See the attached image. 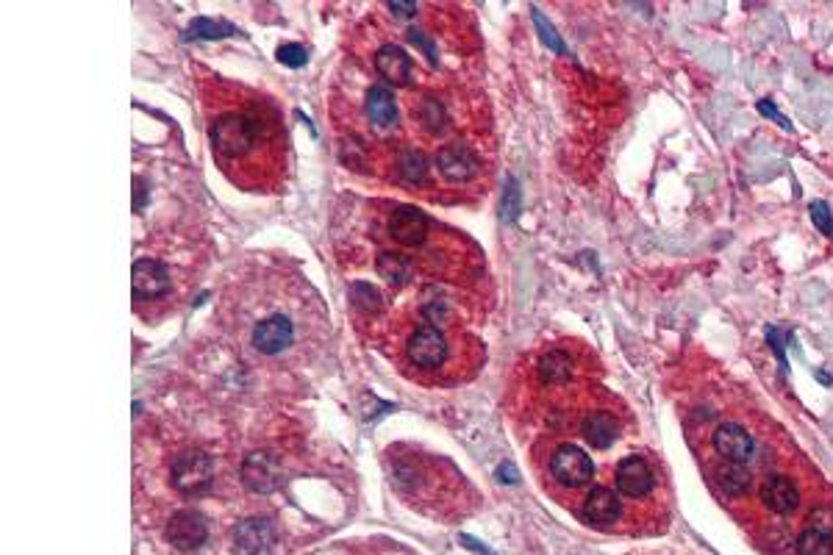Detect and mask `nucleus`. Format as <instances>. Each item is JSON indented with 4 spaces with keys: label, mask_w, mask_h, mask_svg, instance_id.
<instances>
[{
    "label": "nucleus",
    "mask_w": 833,
    "mask_h": 555,
    "mask_svg": "<svg viewBox=\"0 0 833 555\" xmlns=\"http://www.w3.org/2000/svg\"><path fill=\"white\" fill-rule=\"evenodd\" d=\"M209 145L231 184L248 192L273 189L286 173V131L270 100L248 87L212 78L200 89Z\"/></svg>",
    "instance_id": "1"
},
{
    "label": "nucleus",
    "mask_w": 833,
    "mask_h": 555,
    "mask_svg": "<svg viewBox=\"0 0 833 555\" xmlns=\"http://www.w3.org/2000/svg\"><path fill=\"white\" fill-rule=\"evenodd\" d=\"M389 483L411 508L425 517L459 519L470 514L475 494L459 469L445 458L423 453L417 447H400L386 467Z\"/></svg>",
    "instance_id": "2"
},
{
    "label": "nucleus",
    "mask_w": 833,
    "mask_h": 555,
    "mask_svg": "<svg viewBox=\"0 0 833 555\" xmlns=\"http://www.w3.org/2000/svg\"><path fill=\"white\" fill-rule=\"evenodd\" d=\"M614 489L620 500H631L636 506L639 531H659L670 519L672 494L667 475L647 456L622 458L614 467Z\"/></svg>",
    "instance_id": "3"
},
{
    "label": "nucleus",
    "mask_w": 833,
    "mask_h": 555,
    "mask_svg": "<svg viewBox=\"0 0 833 555\" xmlns=\"http://www.w3.org/2000/svg\"><path fill=\"white\" fill-rule=\"evenodd\" d=\"M600 375V364L592 350L581 342H556L548 345L534 361V378L545 392L584 395Z\"/></svg>",
    "instance_id": "4"
},
{
    "label": "nucleus",
    "mask_w": 833,
    "mask_h": 555,
    "mask_svg": "<svg viewBox=\"0 0 833 555\" xmlns=\"http://www.w3.org/2000/svg\"><path fill=\"white\" fill-rule=\"evenodd\" d=\"M542 447H545V458L534 456L536 467H545V486H548L550 494H556L559 489L572 494V511L581 506L584 500V489L589 486V481L595 478V461L589 458L581 444L575 442H550V439H542Z\"/></svg>",
    "instance_id": "5"
},
{
    "label": "nucleus",
    "mask_w": 833,
    "mask_h": 555,
    "mask_svg": "<svg viewBox=\"0 0 833 555\" xmlns=\"http://www.w3.org/2000/svg\"><path fill=\"white\" fill-rule=\"evenodd\" d=\"M570 420H575V428L581 433L589 447L595 450H609L611 444L617 442L628 425V411L622 406L617 397L606 395V392H597V389H589L575 408H572Z\"/></svg>",
    "instance_id": "6"
},
{
    "label": "nucleus",
    "mask_w": 833,
    "mask_h": 555,
    "mask_svg": "<svg viewBox=\"0 0 833 555\" xmlns=\"http://www.w3.org/2000/svg\"><path fill=\"white\" fill-rule=\"evenodd\" d=\"M775 555H833V492L811 506Z\"/></svg>",
    "instance_id": "7"
},
{
    "label": "nucleus",
    "mask_w": 833,
    "mask_h": 555,
    "mask_svg": "<svg viewBox=\"0 0 833 555\" xmlns=\"http://www.w3.org/2000/svg\"><path fill=\"white\" fill-rule=\"evenodd\" d=\"M403 358L414 375H439L450 361L448 336L436 322H420L403 342Z\"/></svg>",
    "instance_id": "8"
},
{
    "label": "nucleus",
    "mask_w": 833,
    "mask_h": 555,
    "mask_svg": "<svg viewBox=\"0 0 833 555\" xmlns=\"http://www.w3.org/2000/svg\"><path fill=\"white\" fill-rule=\"evenodd\" d=\"M575 514L581 517V522L597 531H625V508H622L620 494L606 483L586 492L581 506L575 508Z\"/></svg>",
    "instance_id": "9"
},
{
    "label": "nucleus",
    "mask_w": 833,
    "mask_h": 555,
    "mask_svg": "<svg viewBox=\"0 0 833 555\" xmlns=\"http://www.w3.org/2000/svg\"><path fill=\"white\" fill-rule=\"evenodd\" d=\"M298 339V325L286 311H270L250 328V347L259 356H284Z\"/></svg>",
    "instance_id": "10"
},
{
    "label": "nucleus",
    "mask_w": 833,
    "mask_h": 555,
    "mask_svg": "<svg viewBox=\"0 0 833 555\" xmlns=\"http://www.w3.org/2000/svg\"><path fill=\"white\" fill-rule=\"evenodd\" d=\"M170 481L181 494H203L214 481V464L209 453L187 450L173 461Z\"/></svg>",
    "instance_id": "11"
},
{
    "label": "nucleus",
    "mask_w": 833,
    "mask_h": 555,
    "mask_svg": "<svg viewBox=\"0 0 833 555\" xmlns=\"http://www.w3.org/2000/svg\"><path fill=\"white\" fill-rule=\"evenodd\" d=\"M389 236L406 247H423L431 239V220L414 206H395L386 220Z\"/></svg>",
    "instance_id": "12"
},
{
    "label": "nucleus",
    "mask_w": 833,
    "mask_h": 555,
    "mask_svg": "<svg viewBox=\"0 0 833 555\" xmlns=\"http://www.w3.org/2000/svg\"><path fill=\"white\" fill-rule=\"evenodd\" d=\"M209 539V519L192 508H178L173 517L167 519V542L178 550H198L200 544Z\"/></svg>",
    "instance_id": "13"
},
{
    "label": "nucleus",
    "mask_w": 833,
    "mask_h": 555,
    "mask_svg": "<svg viewBox=\"0 0 833 555\" xmlns=\"http://www.w3.org/2000/svg\"><path fill=\"white\" fill-rule=\"evenodd\" d=\"M434 167L439 178L448 181V184H467V181H473L475 175H478L475 153L467 145H459V142H450L445 148L436 150Z\"/></svg>",
    "instance_id": "14"
},
{
    "label": "nucleus",
    "mask_w": 833,
    "mask_h": 555,
    "mask_svg": "<svg viewBox=\"0 0 833 555\" xmlns=\"http://www.w3.org/2000/svg\"><path fill=\"white\" fill-rule=\"evenodd\" d=\"M131 286L137 300H156L167 295L170 289V272L162 261L156 259H139L131 270Z\"/></svg>",
    "instance_id": "15"
},
{
    "label": "nucleus",
    "mask_w": 833,
    "mask_h": 555,
    "mask_svg": "<svg viewBox=\"0 0 833 555\" xmlns=\"http://www.w3.org/2000/svg\"><path fill=\"white\" fill-rule=\"evenodd\" d=\"M242 481L248 489L253 492H273L278 489L281 483V464L273 453L267 450H259V453H250L242 464Z\"/></svg>",
    "instance_id": "16"
},
{
    "label": "nucleus",
    "mask_w": 833,
    "mask_h": 555,
    "mask_svg": "<svg viewBox=\"0 0 833 555\" xmlns=\"http://www.w3.org/2000/svg\"><path fill=\"white\" fill-rule=\"evenodd\" d=\"M375 70L392 87H409L411 84V59L400 45H381L375 50Z\"/></svg>",
    "instance_id": "17"
},
{
    "label": "nucleus",
    "mask_w": 833,
    "mask_h": 555,
    "mask_svg": "<svg viewBox=\"0 0 833 555\" xmlns=\"http://www.w3.org/2000/svg\"><path fill=\"white\" fill-rule=\"evenodd\" d=\"M364 111H367V120L375 131H392L398 123V103H395L392 89L384 87V84H375V87L367 89Z\"/></svg>",
    "instance_id": "18"
},
{
    "label": "nucleus",
    "mask_w": 833,
    "mask_h": 555,
    "mask_svg": "<svg viewBox=\"0 0 833 555\" xmlns=\"http://www.w3.org/2000/svg\"><path fill=\"white\" fill-rule=\"evenodd\" d=\"M273 539L275 528L273 522H267V519H245L237 528V544L250 555L267 550L273 544Z\"/></svg>",
    "instance_id": "19"
},
{
    "label": "nucleus",
    "mask_w": 833,
    "mask_h": 555,
    "mask_svg": "<svg viewBox=\"0 0 833 555\" xmlns=\"http://www.w3.org/2000/svg\"><path fill=\"white\" fill-rule=\"evenodd\" d=\"M428 175H431V164L420 150H403L395 156V178L400 184L420 186L428 181Z\"/></svg>",
    "instance_id": "20"
},
{
    "label": "nucleus",
    "mask_w": 833,
    "mask_h": 555,
    "mask_svg": "<svg viewBox=\"0 0 833 555\" xmlns=\"http://www.w3.org/2000/svg\"><path fill=\"white\" fill-rule=\"evenodd\" d=\"M411 267H414V264H411L409 256H403L398 250H386V253H381V256L375 259L378 275H381L389 286H395V289H403V286L409 284L411 275H414Z\"/></svg>",
    "instance_id": "21"
},
{
    "label": "nucleus",
    "mask_w": 833,
    "mask_h": 555,
    "mask_svg": "<svg viewBox=\"0 0 833 555\" xmlns=\"http://www.w3.org/2000/svg\"><path fill=\"white\" fill-rule=\"evenodd\" d=\"M417 120H420V125H423L428 134L442 136V131L448 128V111H445V106H442L439 100L428 98L420 103Z\"/></svg>",
    "instance_id": "22"
},
{
    "label": "nucleus",
    "mask_w": 833,
    "mask_h": 555,
    "mask_svg": "<svg viewBox=\"0 0 833 555\" xmlns=\"http://www.w3.org/2000/svg\"><path fill=\"white\" fill-rule=\"evenodd\" d=\"M350 303H353V311H361V314H375V311H381V306H384V300H381V295H378V289H373V286H367V284L353 286V292H350Z\"/></svg>",
    "instance_id": "23"
},
{
    "label": "nucleus",
    "mask_w": 833,
    "mask_h": 555,
    "mask_svg": "<svg viewBox=\"0 0 833 555\" xmlns=\"http://www.w3.org/2000/svg\"><path fill=\"white\" fill-rule=\"evenodd\" d=\"M234 34V25H225L220 20H195L189 28V37H203V39H220Z\"/></svg>",
    "instance_id": "24"
},
{
    "label": "nucleus",
    "mask_w": 833,
    "mask_h": 555,
    "mask_svg": "<svg viewBox=\"0 0 833 555\" xmlns=\"http://www.w3.org/2000/svg\"><path fill=\"white\" fill-rule=\"evenodd\" d=\"M275 59L286 64V67H303L306 64V50L300 48L298 42H286V45L275 50Z\"/></svg>",
    "instance_id": "25"
},
{
    "label": "nucleus",
    "mask_w": 833,
    "mask_h": 555,
    "mask_svg": "<svg viewBox=\"0 0 833 555\" xmlns=\"http://www.w3.org/2000/svg\"><path fill=\"white\" fill-rule=\"evenodd\" d=\"M811 220L817 222V228H820L822 234L833 236L831 214H828V206H825V203H814V206H811Z\"/></svg>",
    "instance_id": "26"
},
{
    "label": "nucleus",
    "mask_w": 833,
    "mask_h": 555,
    "mask_svg": "<svg viewBox=\"0 0 833 555\" xmlns=\"http://www.w3.org/2000/svg\"><path fill=\"white\" fill-rule=\"evenodd\" d=\"M534 20H536V28H539V34H542V39H548V45H550V48H553V50H559V53H561V50H564V48H561V39L556 37V31H553V28H550L548 20H545V17H542V14L536 12V9H534Z\"/></svg>",
    "instance_id": "27"
},
{
    "label": "nucleus",
    "mask_w": 833,
    "mask_h": 555,
    "mask_svg": "<svg viewBox=\"0 0 833 555\" xmlns=\"http://www.w3.org/2000/svg\"><path fill=\"white\" fill-rule=\"evenodd\" d=\"M514 192H517V186L509 184V195H506V209H503V214H506V220H511L514 217V206H517V200H514Z\"/></svg>",
    "instance_id": "28"
},
{
    "label": "nucleus",
    "mask_w": 833,
    "mask_h": 555,
    "mask_svg": "<svg viewBox=\"0 0 833 555\" xmlns=\"http://www.w3.org/2000/svg\"><path fill=\"white\" fill-rule=\"evenodd\" d=\"M134 198H137L134 200V211H139L142 209V181H139V178L134 181Z\"/></svg>",
    "instance_id": "29"
}]
</instances>
